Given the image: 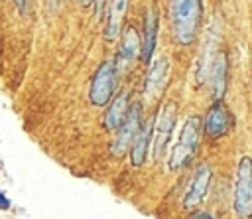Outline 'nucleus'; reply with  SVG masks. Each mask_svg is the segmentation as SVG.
<instances>
[{
	"label": "nucleus",
	"instance_id": "1",
	"mask_svg": "<svg viewBox=\"0 0 252 219\" xmlns=\"http://www.w3.org/2000/svg\"><path fill=\"white\" fill-rule=\"evenodd\" d=\"M201 14H203L201 0H169L171 32L177 43L189 45L197 39Z\"/></svg>",
	"mask_w": 252,
	"mask_h": 219
},
{
	"label": "nucleus",
	"instance_id": "2",
	"mask_svg": "<svg viewBox=\"0 0 252 219\" xmlns=\"http://www.w3.org/2000/svg\"><path fill=\"white\" fill-rule=\"evenodd\" d=\"M201 134H203V120L201 116L197 114H191L185 118L183 126H181V132H179V138L169 154V160H167V166L171 172H177V170H183L195 156L197 148H199V140H201Z\"/></svg>",
	"mask_w": 252,
	"mask_h": 219
},
{
	"label": "nucleus",
	"instance_id": "3",
	"mask_svg": "<svg viewBox=\"0 0 252 219\" xmlns=\"http://www.w3.org/2000/svg\"><path fill=\"white\" fill-rule=\"evenodd\" d=\"M232 207L238 219H252V158L242 156L236 168Z\"/></svg>",
	"mask_w": 252,
	"mask_h": 219
},
{
	"label": "nucleus",
	"instance_id": "4",
	"mask_svg": "<svg viewBox=\"0 0 252 219\" xmlns=\"http://www.w3.org/2000/svg\"><path fill=\"white\" fill-rule=\"evenodd\" d=\"M116 79H118V67L116 61L106 59L98 65V69L93 75L91 89H89V101L94 107H106L114 99L116 91Z\"/></svg>",
	"mask_w": 252,
	"mask_h": 219
},
{
	"label": "nucleus",
	"instance_id": "5",
	"mask_svg": "<svg viewBox=\"0 0 252 219\" xmlns=\"http://www.w3.org/2000/svg\"><path fill=\"white\" fill-rule=\"evenodd\" d=\"M175 118H177V103L167 101L154 120V158L156 160H161L165 156V150L175 126Z\"/></svg>",
	"mask_w": 252,
	"mask_h": 219
},
{
	"label": "nucleus",
	"instance_id": "6",
	"mask_svg": "<svg viewBox=\"0 0 252 219\" xmlns=\"http://www.w3.org/2000/svg\"><path fill=\"white\" fill-rule=\"evenodd\" d=\"M142 126H144L142 124V107H140V103H134V105H130V110H128L122 126L116 130V138L110 146V152L114 156H122L126 150H130V146L134 144Z\"/></svg>",
	"mask_w": 252,
	"mask_h": 219
},
{
	"label": "nucleus",
	"instance_id": "7",
	"mask_svg": "<svg viewBox=\"0 0 252 219\" xmlns=\"http://www.w3.org/2000/svg\"><path fill=\"white\" fill-rule=\"evenodd\" d=\"M232 128V114L222 101H215L203 120V132L209 140H217Z\"/></svg>",
	"mask_w": 252,
	"mask_h": 219
},
{
	"label": "nucleus",
	"instance_id": "8",
	"mask_svg": "<svg viewBox=\"0 0 252 219\" xmlns=\"http://www.w3.org/2000/svg\"><path fill=\"white\" fill-rule=\"evenodd\" d=\"M211 180H213V168L209 164H201L197 168V172L193 174V180H191V183L185 191V197H183V207L185 209H189V211L197 209L205 201V197L209 193Z\"/></svg>",
	"mask_w": 252,
	"mask_h": 219
},
{
	"label": "nucleus",
	"instance_id": "9",
	"mask_svg": "<svg viewBox=\"0 0 252 219\" xmlns=\"http://www.w3.org/2000/svg\"><path fill=\"white\" fill-rule=\"evenodd\" d=\"M167 73H169V61L167 57H159L152 63L146 81H144V97L146 101H156L159 97V93L163 91L165 83H167Z\"/></svg>",
	"mask_w": 252,
	"mask_h": 219
},
{
	"label": "nucleus",
	"instance_id": "10",
	"mask_svg": "<svg viewBox=\"0 0 252 219\" xmlns=\"http://www.w3.org/2000/svg\"><path fill=\"white\" fill-rule=\"evenodd\" d=\"M140 53H142L140 36H138V32H136L134 28H128V30L124 32V36H122V39H120V47H118V63H116L118 73H120V69L128 67Z\"/></svg>",
	"mask_w": 252,
	"mask_h": 219
},
{
	"label": "nucleus",
	"instance_id": "11",
	"mask_svg": "<svg viewBox=\"0 0 252 219\" xmlns=\"http://www.w3.org/2000/svg\"><path fill=\"white\" fill-rule=\"evenodd\" d=\"M209 75H211V87H213L215 101H222V97L226 93V85H228V61H226V53L224 51L217 53Z\"/></svg>",
	"mask_w": 252,
	"mask_h": 219
},
{
	"label": "nucleus",
	"instance_id": "12",
	"mask_svg": "<svg viewBox=\"0 0 252 219\" xmlns=\"http://www.w3.org/2000/svg\"><path fill=\"white\" fill-rule=\"evenodd\" d=\"M128 110H130L128 91H120L110 101V107L106 109V114H104V126H106V130H118L122 126Z\"/></svg>",
	"mask_w": 252,
	"mask_h": 219
},
{
	"label": "nucleus",
	"instance_id": "13",
	"mask_svg": "<svg viewBox=\"0 0 252 219\" xmlns=\"http://www.w3.org/2000/svg\"><path fill=\"white\" fill-rule=\"evenodd\" d=\"M156 36H158V10L156 6H152L144 22V39H142V53H140L142 61L146 63H150L152 59V53L156 47Z\"/></svg>",
	"mask_w": 252,
	"mask_h": 219
},
{
	"label": "nucleus",
	"instance_id": "14",
	"mask_svg": "<svg viewBox=\"0 0 252 219\" xmlns=\"http://www.w3.org/2000/svg\"><path fill=\"white\" fill-rule=\"evenodd\" d=\"M128 4L130 0H110V10H108V20H106V30H104L106 39H116L118 34L122 32Z\"/></svg>",
	"mask_w": 252,
	"mask_h": 219
},
{
	"label": "nucleus",
	"instance_id": "15",
	"mask_svg": "<svg viewBox=\"0 0 252 219\" xmlns=\"http://www.w3.org/2000/svg\"><path fill=\"white\" fill-rule=\"evenodd\" d=\"M154 134V122H148L142 126L140 134L136 136L134 144L130 146V162L134 166H142L148 158V148H150V140Z\"/></svg>",
	"mask_w": 252,
	"mask_h": 219
},
{
	"label": "nucleus",
	"instance_id": "16",
	"mask_svg": "<svg viewBox=\"0 0 252 219\" xmlns=\"http://www.w3.org/2000/svg\"><path fill=\"white\" fill-rule=\"evenodd\" d=\"M14 2H16V8H18L20 14H26V12H28V4H30V0H14Z\"/></svg>",
	"mask_w": 252,
	"mask_h": 219
},
{
	"label": "nucleus",
	"instance_id": "17",
	"mask_svg": "<svg viewBox=\"0 0 252 219\" xmlns=\"http://www.w3.org/2000/svg\"><path fill=\"white\" fill-rule=\"evenodd\" d=\"M10 207V199L0 191V209H8Z\"/></svg>",
	"mask_w": 252,
	"mask_h": 219
},
{
	"label": "nucleus",
	"instance_id": "18",
	"mask_svg": "<svg viewBox=\"0 0 252 219\" xmlns=\"http://www.w3.org/2000/svg\"><path fill=\"white\" fill-rule=\"evenodd\" d=\"M191 219H217V217L211 215V213H197V215H193Z\"/></svg>",
	"mask_w": 252,
	"mask_h": 219
},
{
	"label": "nucleus",
	"instance_id": "19",
	"mask_svg": "<svg viewBox=\"0 0 252 219\" xmlns=\"http://www.w3.org/2000/svg\"><path fill=\"white\" fill-rule=\"evenodd\" d=\"M91 2H93V0H81V4H85V6H87V4H91Z\"/></svg>",
	"mask_w": 252,
	"mask_h": 219
}]
</instances>
